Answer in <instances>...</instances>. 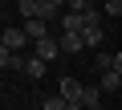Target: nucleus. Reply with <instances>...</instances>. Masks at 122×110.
<instances>
[{
	"label": "nucleus",
	"mask_w": 122,
	"mask_h": 110,
	"mask_svg": "<svg viewBox=\"0 0 122 110\" xmlns=\"http://www.w3.org/2000/svg\"><path fill=\"white\" fill-rule=\"evenodd\" d=\"M90 4H94V0H90Z\"/></svg>",
	"instance_id": "nucleus-17"
},
{
	"label": "nucleus",
	"mask_w": 122,
	"mask_h": 110,
	"mask_svg": "<svg viewBox=\"0 0 122 110\" xmlns=\"http://www.w3.org/2000/svg\"><path fill=\"white\" fill-rule=\"evenodd\" d=\"M114 69H118V73H122V53H114Z\"/></svg>",
	"instance_id": "nucleus-15"
},
{
	"label": "nucleus",
	"mask_w": 122,
	"mask_h": 110,
	"mask_svg": "<svg viewBox=\"0 0 122 110\" xmlns=\"http://www.w3.org/2000/svg\"><path fill=\"white\" fill-rule=\"evenodd\" d=\"M98 69H102V73H106V69H114V53H106V49L98 53Z\"/></svg>",
	"instance_id": "nucleus-14"
},
{
	"label": "nucleus",
	"mask_w": 122,
	"mask_h": 110,
	"mask_svg": "<svg viewBox=\"0 0 122 110\" xmlns=\"http://www.w3.org/2000/svg\"><path fill=\"white\" fill-rule=\"evenodd\" d=\"M29 45V33L25 29H4V33H0V49H12V53H20Z\"/></svg>",
	"instance_id": "nucleus-1"
},
{
	"label": "nucleus",
	"mask_w": 122,
	"mask_h": 110,
	"mask_svg": "<svg viewBox=\"0 0 122 110\" xmlns=\"http://www.w3.org/2000/svg\"><path fill=\"white\" fill-rule=\"evenodd\" d=\"M61 33H86V12H65L61 16Z\"/></svg>",
	"instance_id": "nucleus-5"
},
{
	"label": "nucleus",
	"mask_w": 122,
	"mask_h": 110,
	"mask_svg": "<svg viewBox=\"0 0 122 110\" xmlns=\"http://www.w3.org/2000/svg\"><path fill=\"white\" fill-rule=\"evenodd\" d=\"M81 49H86L81 33H61V53H81Z\"/></svg>",
	"instance_id": "nucleus-7"
},
{
	"label": "nucleus",
	"mask_w": 122,
	"mask_h": 110,
	"mask_svg": "<svg viewBox=\"0 0 122 110\" xmlns=\"http://www.w3.org/2000/svg\"><path fill=\"white\" fill-rule=\"evenodd\" d=\"M81 106H86V110H102V86H86Z\"/></svg>",
	"instance_id": "nucleus-9"
},
{
	"label": "nucleus",
	"mask_w": 122,
	"mask_h": 110,
	"mask_svg": "<svg viewBox=\"0 0 122 110\" xmlns=\"http://www.w3.org/2000/svg\"><path fill=\"white\" fill-rule=\"evenodd\" d=\"M33 4H37V16H41V21H53V16H65L57 0H33Z\"/></svg>",
	"instance_id": "nucleus-6"
},
{
	"label": "nucleus",
	"mask_w": 122,
	"mask_h": 110,
	"mask_svg": "<svg viewBox=\"0 0 122 110\" xmlns=\"http://www.w3.org/2000/svg\"><path fill=\"white\" fill-rule=\"evenodd\" d=\"M69 106V98H61V94H49V98H41V110H65Z\"/></svg>",
	"instance_id": "nucleus-13"
},
{
	"label": "nucleus",
	"mask_w": 122,
	"mask_h": 110,
	"mask_svg": "<svg viewBox=\"0 0 122 110\" xmlns=\"http://www.w3.org/2000/svg\"><path fill=\"white\" fill-rule=\"evenodd\" d=\"M37 45V57L41 61H53L57 53H61V37H41V41H33Z\"/></svg>",
	"instance_id": "nucleus-2"
},
{
	"label": "nucleus",
	"mask_w": 122,
	"mask_h": 110,
	"mask_svg": "<svg viewBox=\"0 0 122 110\" xmlns=\"http://www.w3.org/2000/svg\"><path fill=\"white\" fill-rule=\"evenodd\" d=\"M65 110H86V106H81V102H69V106H65Z\"/></svg>",
	"instance_id": "nucleus-16"
},
{
	"label": "nucleus",
	"mask_w": 122,
	"mask_h": 110,
	"mask_svg": "<svg viewBox=\"0 0 122 110\" xmlns=\"http://www.w3.org/2000/svg\"><path fill=\"white\" fill-rule=\"evenodd\" d=\"M45 69H49V61H41L37 53H33V57L25 61V73H29V78H45Z\"/></svg>",
	"instance_id": "nucleus-11"
},
{
	"label": "nucleus",
	"mask_w": 122,
	"mask_h": 110,
	"mask_svg": "<svg viewBox=\"0 0 122 110\" xmlns=\"http://www.w3.org/2000/svg\"><path fill=\"white\" fill-rule=\"evenodd\" d=\"M20 29L29 33V41H41V37H53V33H49V21H41V16H33V21H25Z\"/></svg>",
	"instance_id": "nucleus-4"
},
{
	"label": "nucleus",
	"mask_w": 122,
	"mask_h": 110,
	"mask_svg": "<svg viewBox=\"0 0 122 110\" xmlns=\"http://www.w3.org/2000/svg\"><path fill=\"white\" fill-rule=\"evenodd\" d=\"M81 37H86V49H102V37H106V33H102V25H90Z\"/></svg>",
	"instance_id": "nucleus-12"
},
{
	"label": "nucleus",
	"mask_w": 122,
	"mask_h": 110,
	"mask_svg": "<svg viewBox=\"0 0 122 110\" xmlns=\"http://www.w3.org/2000/svg\"><path fill=\"white\" fill-rule=\"evenodd\" d=\"M25 61L29 57H20V53H12V49H0V65L4 69H25Z\"/></svg>",
	"instance_id": "nucleus-10"
},
{
	"label": "nucleus",
	"mask_w": 122,
	"mask_h": 110,
	"mask_svg": "<svg viewBox=\"0 0 122 110\" xmlns=\"http://www.w3.org/2000/svg\"><path fill=\"white\" fill-rule=\"evenodd\" d=\"M118 90H122V73L118 69H106L102 73V94H118Z\"/></svg>",
	"instance_id": "nucleus-8"
},
{
	"label": "nucleus",
	"mask_w": 122,
	"mask_h": 110,
	"mask_svg": "<svg viewBox=\"0 0 122 110\" xmlns=\"http://www.w3.org/2000/svg\"><path fill=\"white\" fill-rule=\"evenodd\" d=\"M81 94H86V86H81L73 73H65V78H61V98H69V102H81Z\"/></svg>",
	"instance_id": "nucleus-3"
}]
</instances>
